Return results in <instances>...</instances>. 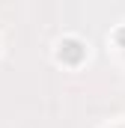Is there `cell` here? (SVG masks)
<instances>
[{
  "label": "cell",
  "mask_w": 125,
  "mask_h": 128,
  "mask_svg": "<svg viewBox=\"0 0 125 128\" xmlns=\"http://www.w3.org/2000/svg\"><path fill=\"white\" fill-rule=\"evenodd\" d=\"M60 48H62V51H60V60L66 57L68 63H78V60L84 57V45H80V42H74V39H68V42H62Z\"/></svg>",
  "instance_id": "cell-1"
},
{
  "label": "cell",
  "mask_w": 125,
  "mask_h": 128,
  "mask_svg": "<svg viewBox=\"0 0 125 128\" xmlns=\"http://www.w3.org/2000/svg\"><path fill=\"white\" fill-rule=\"evenodd\" d=\"M119 45L125 48V30H119Z\"/></svg>",
  "instance_id": "cell-2"
}]
</instances>
